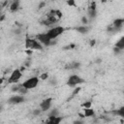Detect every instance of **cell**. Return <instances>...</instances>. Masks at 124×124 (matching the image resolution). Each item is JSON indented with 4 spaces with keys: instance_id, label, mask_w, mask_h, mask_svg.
I'll list each match as a JSON object with an SVG mask.
<instances>
[{
    "instance_id": "obj_8",
    "label": "cell",
    "mask_w": 124,
    "mask_h": 124,
    "mask_svg": "<svg viewBox=\"0 0 124 124\" xmlns=\"http://www.w3.org/2000/svg\"><path fill=\"white\" fill-rule=\"evenodd\" d=\"M62 120H63L62 116H59V115H48V117L45 121V124H60V122Z\"/></svg>"
},
{
    "instance_id": "obj_15",
    "label": "cell",
    "mask_w": 124,
    "mask_h": 124,
    "mask_svg": "<svg viewBox=\"0 0 124 124\" xmlns=\"http://www.w3.org/2000/svg\"><path fill=\"white\" fill-rule=\"evenodd\" d=\"M77 31L79 32V33H81V34H85V33H87L89 31V27L86 26V25L78 26V27H77Z\"/></svg>"
},
{
    "instance_id": "obj_6",
    "label": "cell",
    "mask_w": 124,
    "mask_h": 124,
    "mask_svg": "<svg viewBox=\"0 0 124 124\" xmlns=\"http://www.w3.org/2000/svg\"><path fill=\"white\" fill-rule=\"evenodd\" d=\"M37 40L44 46H49L50 45V42H51V39L48 37L47 33H41V34H38L37 36Z\"/></svg>"
},
{
    "instance_id": "obj_5",
    "label": "cell",
    "mask_w": 124,
    "mask_h": 124,
    "mask_svg": "<svg viewBox=\"0 0 124 124\" xmlns=\"http://www.w3.org/2000/svg\"><path fill=\"white\" fill-rule=\"evenodd\" d=\"M84 81L85 80L81 77H79L78 75H72V76H70L68 78L67 85H69V86H76V85H78L80 83H83Z\"/></svg>"
},
{
    "instance_id": "obj_2",
    "label": "cell",
    "mask_w": 124,
    "mask_h": 124,
    "mask_svg": "<svg viewBox=\"0 0 124 124\" xmlns=\"http://www.w3.org/2000/svg\"><path fill=\"white\" fill-rule=\"evenodd\" d=\"M38 83H39V78L38 77H31V78H27L26 80H24L21 83V85L24 88H26L27 90H29V89H33V88L37 87Z\"/></svg>"
},
{
    "instance_id": "obj_3",
    "label": "cell",
    "mask_w": 124,
    "mask_h": 124,
    "mask_svg": "<svg viewBox=\"0 0 124 124\" xmlns=\"http://www.w3.org/2000/svg\"><path fill=\"white\" fill-rule=\"evenodd\" d=\"M64 27H62V26H54V27H52V28H50L46 33H47V35H48V37L51 39V40H54V39H56L57 37H59L63 32H64Z\"/></svg>"
},
{
    "instance_id": "obj_12",
    "label": "cell",
    "mask_w": 124,
    "mask_h": 124,
    "mask_svg": "<svg viewBox=\"0 0 124 124\" xmlns=\"http://www.w3.org/2000/svg\"><path fill=\"white\" fill-rule=\"evenodd\" d=\"M88 16H89L91 18H93V17H95V16H96V8H95V3H94L91 7H89V8H88Z\"/></svg>"
},
{
    "instance_id": "obj_16",
    "label": "cell",
    "mask_w": 124,
    "mask_h": 124,
    "mask_svg": "<svg viewBox=\"0 0 124 124\" xmlns=\"http://www.w3.org/2000/svg\"><path fill=\"white\" fill-rule=\"evenodd\" d=\"M115 113H116L117 115H119L121 118H123V119H124V106L120 107L117 110H115Z\"/></svg>"
},
{
    "instance_id": "obj_19",
    "label": "cell",
    "mask_w": 124,
    "mask_h": 124,
    "mask_svg": "<svg viewBox=\"0 0 124 124\" xmlns=\"http://www.w3.org/2000/svg\"><path fill=\"white\" fill-rule=\"evenodd\" d=\"M47 77H48L47 73H45V74H42V75L40 76V78H41V79H46Z\"/></svg>"
},
{
    "instance_id": "obj_11",
    "label": "cell",
    "mask_w": 124,
    "mask_h": 124,
    "mask_svg": "<svg viewBox=\"0 0 124 124\" xmlns=\"http://www.w3.org/2000/svg\"><path fill=\"white\" fill-rule=\"evenodd\" d=\"M114 47H116L118 50H123V49H124V36L121 37V38L115 43V46H114Z\"/></svg>"
},
{
    "instance_id": "obj_17",
    "label": "cell",
    "mask_w": 124,
    "mask_h": 124,
    "mask_svg": "<svg viewBox=\"0 0 124 124\" xmlns=\"http://www.w3.org/2000/svg\"><path fill=\"white\" fill-rule=\"evenodd\" d=\"M82 107H83L84 108H91V102H90V101H88V102L83 103Z\"/></svg>"
},
{
    "instance_id": "obj_21",
    "label": "cell",
    "mask_w": 124,
    "mask_h": 124,
    "mask_svg": "<svg viewBox=\"0 0 124 124\" xmlns=\"http://www.w3.org/2000/svg\"><path fill=\"white\" fill-rule=\"evenodd\" d=\"M67 4L70 5V6H72V5H75V2H74V1H68Z\"/></svg>"
},
{
    "instance_id": "obj_20",
    "label": "cell",
    "mask_w": 124,
    "mask_h": 124,
    "mask_svg": "<svg viewBox=\"0 0 124 124\" xmlns=\"http://www.w3.org/2000/svg\"><path fill=\"white\" fill-rule=\"evenodd\" d=\"M41 112H42V110H41L40 108H37V109L33 110V114H34V115H39Z\"/></svg>"
},
{
    "instance_id": "obj_22",
    "label": "cell",
    "mask_w": 124,
    "mask_h": 124,
    "mask_svg": "<svg viewBox=\"0 0 124 124\" xmlns=\"http://www.w3.org/2000/svg\"><path fill=\"white\" fill-rule=\"evenodd\" d=\"M73 124H83V123H82L81 121H79V120H78V121H75V122H74Z\"/></svg>"
},
{
    "instance_id": "obj_10",
    "label": "cell",
    "mask_w": 124,
    "mask_h": 124,
    "mask_svg": "<svg viewBox=\"0 0 124 124\" xmlns=\"http://www.w3.org/2000/svg\"><path fill=\"white\" fill-rule=\"evenodd\" d=\"M123 24H124V19L123 18H116L114 21H113V23H112V26L114 27V29H120L122 26H123Z\"/></svg>"
},
{
    "instance_id": "obj_9",
    "label": "cell",
    "mask_w": 124,
    "mask_h": 124,
    "mask_svg": "<svg viewBox=\"0 0 124 124\" xmlns=\"http://www.w3.org/2000/svg\"><path fill=\"white\" fill-rule=\"evenodd\" d=\"M24 101H25V98L22 95H14V96H12V97L9 98L8 103L9 104H12V105H17V104L23 103Z\"/></svg>"
},
{
    "instance_id": "obj_18",
    "label": "cell",
    "mask_w": 124,
    "mask_h": 124,
    "mask_svg": "<svg viewBox=\"0 0 124 124\" xmlns=\"http://www.w3.org/2000/svg\"><path fill=\"white\" fill-rule=\"evenodd\" d=\"M78 66H79V63L74 62V63H72V64L70 65V68H71V69H75V68H78Z\"/></svg>"
},
{
    "instance_id": "obj_4",
    "label": "cell",
    "mask_w": 124,
    "mask_h": 124,
    "mask_svg": "<svg viewBox=\"0 0 124 124\" xmlns=\"http://www.w3.org/2000/svg\"><path fill=\"white\" fill-rule=\"evenodd\" d=\"M22 77V73H21V71L19 70V69H15L12 73H11V75H10V77H9V78H8V83H10V84H16L19 79H20V78Z\"/></svg>"
},
{
    "instance_id": "obj_7",
    "label": "cell",
    "mask_w": 124,
    "mask_h": 124,
    "mask_svg": "<svg viewBox=\"0 0 124 124\" xmlns=\"http://www.w3.org/2000/svg\"><path fill=\"white\" fill-rule=\"evenodd\" d=\"M51 103H52V99L51 98L44 99L40 103V109L42 111H47L50 108V107H51Z\"/></svg>"
},
{
    "instance_id": "obj_1",
    "label": "cell",
    "mask_w": 124,
    "mask_h": 124,
    "mask_svg": "<svg viewBox=\"0 0 124 124\" xmlns=\"http://www.w3.org/2000/svg\"><path fill=\"white\" fill-rule=\"evenodd\" d=\"M25 46L26 48L29 49H36V50H42L43 49V46L42 44L37 40V39H33V38H26L25 39Z\"/></svg>"
},
{
    "instance_id": "obj_13",
    "label": "cell",
    "mask_w": 124,
    "mask_h": 124,
    "mask_svg": "<svg viewBox=\"0 0 124 124\" xmlns=\"http://www.w3.org/2000/svg\"><path fill=\"white\" fill-rule=\"evenodd\" d=\"M18 9H19V1H14L10 6V11L11 12H16Z\"/></svg>"
},
{
    "instance_id": "obj_14",
    "label": "cell",
    "mask_w": 124,
    "mask_h": 124,
    "mask_svg": "<svg viewBox=\"0 0 124 124\" xmlns=\"http://www.w3.org/2000/svg\"><path fill=\"white\" fill-rule=\"evenodd\" d=\"M83 112H84L83 116H85V117H90V116H93L95 114V111L91 108H83Z\"/></svg>"
},
{
    "instance_id": "obj_23",
    "label": "cell",
    "mask_w": 124,
    "mask_h": 124,
    "mask_svg": "<svg viewBox=\"0 0 124 124\" xmlns=\"http://www.w3.org/2000/svg\"><path fill=\"white\" fill-rule=\"evenodd\" d=\"M82 21H83V22H85V23H86V22H87V19H86V18H85V17H82Z\"/></svg>"
}]
</instances>
